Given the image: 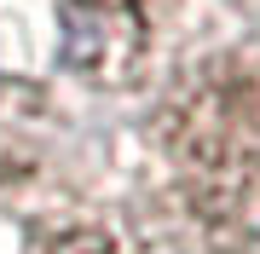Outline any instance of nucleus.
I'll use <instances>...</instances> for the list:
<instances>
[{
    "label": "nucleus",
    "instance_id": "nucleus-1",
    "mask_svg": "<svg viewBox=\"0 0 260 254\" xmlns=\"http://www.w3.org/2000/svg\"><path fill=\"white\" fill-rule=\"evenodd\" d=\"M162 168L214 254H260V41L185 69L162 104Z\"/></svg>",
    "mask_w": 260,
    "mask_h": 254
},
{
    "label": "nucleus",
    "instance_id": "nucleus-2",
    "mask_svg": "<svg viewBox=\"0 0 260 254\" xmlns=\"http://www.w3.org/2000/svg\"><path fill=\"white\" fill-rule=\"evenodd\" d=\"M168 23H174V0H70V64L121 87L156 64Z\"/></svg>",
    "mask_w": 260,
    "mask_h": 254
},
{
    "label": "nucleus",
    "instance_id": "nucleus-3",
    "mask_svg": "<svg viewBox=\"0 0 260 254\" xmlns=\"http://www.w3.org/2000/svg\"><path fill=\"white\" fill-rule=\"evenodd\" d=\"M29 254H156V248L133 226L93 214V220H58V226H47Z\"/></svg>",
    "mask_w": 260,
    "mask_h": 254
},
{
    "label": "nucleus",
    "instance_id": "nucleus-4",
    "mask_svg": "<svg viewBox=\"0 0 260 254\" xmlns=\"http://www.w3.org/2000/svg\"><path fill=\"white\" fill-rule=\"evenodd\" d=\"M232 6H243V12H254V18H260V0H232Z\"/></svg>",
    "mask_w": 260,
    "mask_h": 254
}]
</instances>
